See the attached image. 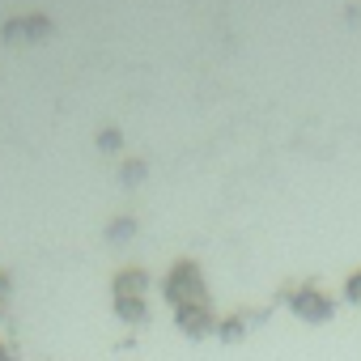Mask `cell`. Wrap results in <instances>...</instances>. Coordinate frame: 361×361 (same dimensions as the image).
I'll use <instances>...</instances> for the list:
<instances>
[{"label": "cell", "mask_w": 361, "mask_h": 361, "mask_svg": "<svg viewBox=\"0 0 361 361\" xmlns=\"http://www.w3.org/2000/svg\"><path fill=\"white\" fill-rule=\"evenodd\" d=\"M161 298L178 310V306H209V285L196 259H174L170 272L161 276Z\"/></svg>", "instance_id": "obj_1"}, {"label": "cell", "mask_w": 361, "mask_h": 361, "mask_svg": "<svg viewBox=\"0 0 361 361\" xmlns=\"http://www.w3.org/2000/svg\"><path fill=\"white\" fill-rule=\"evenodd\" d=\"M289 310H293L302 323H331V314H336V302H331L323 289H314V285H302V289H293V298H289Z\"/></svg>", "instance_id": "obj_2"}, {"label": "cell", "mask_w": 361, "mask_h": 361, "mask_svg": "<svg viewBox=\"0 0 361 361\" xmlns=\"http://www.w3.org/2000/svg\"><path fill=\"white\" fill-rule=\"evenodd\" d=\"M174 323H178V331L192 336V340H204V336L217 331V319H213L209 306H178L174 310Z\"/></svg>", "instance_id": "obj_3"}, {"label": "cell", "mask_w": 361, "mask_h": 361, "mask_svg": "<svg viewBox=\"0 0 361 361\" xmlns=\"http://www.w3.org/2000/svg\"><path fill=\"white\" fill-rule=\"evenodd\" d=\"M149 285H153V276H149L145 268H123V272L115 276L111 293H115V298H145V293H149Z\"/></svg>", "instance_id": "obj_4"}, {"label": "cell", "mask_w": 361, "mask_h": 361, "mask_svg": "<svg viewBox=\"0 0 361 361\" xmlns=\"http://www.w3.org/2000/svg\"><path fill=\"white\" fill-rule=\"evenodd\" d=\"M51 35H56V22L47 13H26L22 18V43H43Z\"/></svg>", "instance_id": "obj_5"}, {"label": "cell", "mask_w": 361, "mask_h": 361, "mask_svg": "<svg viewBox=\"0 0 361 361\" xmlns=\"http://www.w3.org/2000/svg\"><path fill=\"white\" fill-rule=\"evenodd\" d=\"M115 319H123V323H145L149 319V302L145 298H115Z\"/></svg>", "instance_id": "obj_6"}, {"label": "cell", "mask_w": 361, "mask_h": 361, "mask_svg": "<svg viewBox=\"0 0 361 361\" xmlns=\"http://www.w3.org/2000/svg\"><path fill=\"white\" fill-rule=\"evenodd\" d=\"M145 174H149V161H145V157H128V161L119 166V183L136 188V183H145Z\"/></svg>", "instance_id": "obj_7"}, {"label": "cell", "mask_w": 361, "mask_h": 361, "mask_svg": "<svg viewBox=\"0 0 361 361\" xmlns=\"http://www.w3.org/2000/svg\"><path fill=\"white\" fill-rule=\"evenodd\" d=\"M106 238H111V243H132V238H136V217H111Z\"/></svg>", "instance_id": "obj_8"}, {"label": "cell", "mask_w": 361, "mask_h": 361, "mask_svg": "<svg viewBox=\"0 0 361 361\" xmlns=\"http://www.w3.org/2000/svg\"><path fill=\"white\" fill-rule=\"evenodd\" d=\"M217 336H221L226 344H238V340L247 336V323H243L238 314H230V319H221V323H217Z\"/></svg>", "instance_id": "obj_9"}, {"label": "cell", "mask_w": 361, "mask_h": 361, "mask_svg": "<svg viewBox=\"0 0 361 361\" xmlns=\"http://www.w3.org/2000/svg\"><path fill=\"white\" fill-rule=\"evenodd\" d=\"M94 145H98V153H123V132L119 128H102Z\"/></svg>", "instance_id": "obj_10"}, {"label": "cell", "mask_w": 361, "mask_h": 361, "mask_svg": "<svg viewBox=\"0 0 361 361\" xmlns=\"http://www.w3.org/2000/svg\"><path fill=\"white\" fill-rule=\"evenodd\" d=\"M344 298H348L353 306H361V268L348 272V281H344Z\"/></svg>", "instance_id": "obj_11"}, {"label": "cell", "mask_w": 361, "mask_h": 361, "mask_svg": "<svg viewBox=\"0 0 361 361\" xmlns=\"http://www.w3.org/2000/svg\"><path fill=\"white\" fill-rule=\"evenodd\" d=\"M0 39H5V43H22V18H9L5 26H0Z\"/></svg>", "instance_id": "obj_12"}, {"label": "cell", "mask_w": 361, "mask_h": 361, "mask_svg": "<svg viewBox=\"0 0 361 361\" xmlns=\"http://www.w3.org/2000/svg\"><path fill=\"white\" fill-rule=\"evenodd\" d=\"M9 298H13V276H9V272H0V314L9 310Z\"/></svg>", "instance_id": "obj_13"}, {"label": "cell", "mask_w": 361, "mask_h": 361, "mask_svg": "<svg viewBox=\"0 0 361 361\" xmlns=\"http://www.w3.org/2000/svg\"><path fill=\"white\" fill-rule=\"evenodd\" d=\"M0 361H18V357H13V348H9L5 340H0Z\"/></svg>", "instance_id": "obj_14"}]
</instances>
